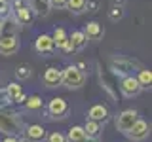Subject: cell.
Masks as SVG:
<instances>
[{
    "instance_id": "cell-7",
    "label": "cell",
    "mask_w": 152,
    "mask_h": 142,
    "mask_svg": "<svg viewBox=\"0 0 152 142\" xmlns=\"http://www.w3.org/2000/svg\"><path fill=\"white\" fill-rule=\"evenodd\" d=\"M137 117H139V112L133 110V108H127V110H124V112H120L116 116L114 125H116V129L120 131L122 135H126V133L133 127V123L137 121Z\"/></svg>"
},
{
    "instance_id": "cell-2",
    "label": "cell",
    "mask_w": 152,
    "mask_h": 142,
    "mask_svg": "<svg viewBox=\"0 0 152 142\" xmlns=\"http://www.w3.org/2000/svg\"><path fill=\"white\" fill-rule=\"evenodd\" d=\"M88 74L82 72L76 64H69L61 70V85H65L66 89H80L84 87Z\"/></svg>"
},
{
    "instance_id": "cell-20",
    "label": "cell",
    "mask_w": 152,
    "mask_h": 142,
    "mask_svg": "<svg viewBox=\"0 0 152 142\" xmlns=\"http://www.w3.org/2000/svg\"><path fill=\"white\" fill-rule=\"evenodd\" d=\"M137 82H139V85H141V89H150V85H152V72L148 68H139L137 70Z\"/></svg>"
},
{
    "instance_id": "cell-19",
    "label": "cell",
    "mask_w": 152,
    "mask_h": 142,
    "mask_svg": "<svg viewBox=\"0 0 152 142\" xmlns=\"http://www.w3.org/2000/svg\"><path fill=\"white\" fill-rule=\"evenodd\" d=\"M23 106H25L27 112H40L42 108H44V102H42V97H38V95H31V97L25 99Z\"/></svg>"
},
{
    "instance_id": "cell-4",
    "label": "cell",
    "mask_w": 152,
    "mask_h": 142,
    "mask_svg": "<svg viewBox=\"0 0 152 142\" xmlns=\"http://www.w3.org/2000/svg\"><path fill=\"white\" fill-rule=\"evenodd\" d=\"M13 21L17 25L23 27H31L34 21V13H32L31 6H28V0H13Z\"/></svg>"
},
{
    "instance_id": "cell-17",
    "label": "cell",
    "mask_w": 152,
    "mask_h": 142,
    "mask_svg": "<svg viewBox=\"0 0 152 142\" xmlns=\"http://www.w3.org/2000/svg\"><path fill=\"white\" fill-rule=\"evenodd\" d=\"M82 127H84L86 136H89V138H99V135L103 133V123L93 121V120H86Z\"/></svg>"
},
{
    "instance_id": "cell-12",
    "label": "cell",
    "mask_w": 152,
    "mask_h": 142,
    "mask_svg": "<svg viewBox=\"0 0 152 142\" xmlns=\"http://www.w3.org/2000/svg\"><path fill=\"white\" fill-rule=\"evenodd\" d=\"M42 83H44L48 89L59 87V85H61V70L55 68V66H50V68H46V72L42 74Z\"/></svg>"
},
{
    "instance_id": "cell-15",
    "label": "cell",
    "mask_w": 152,
    "mask_h": 142,
    "mask_svg": "<svg viewBox=\"0 0 152 142\" xmlns=\"http://www.w3.org/2000/svg\"><path fill=\"white\" fill-rule=\"evenodd\" d=\"M23 135H25L27 138L34 140V142H44L48 133H46V129H44V125H40V123H32V125H25Z\"/></svg>"
},
{
    "instance_id": "cell-18",
    "label": "cell",
    "mask_w": 152,
    "mask_h": 142,
    "mask_svg": "<svg viewBox=\"0 0 152 142\" xmlns=\"http://www.w3.org/2000/svg\"><path fill=\"white\" fill-rule=\"evenodd\" d=\"M51 40H53V46L55 49H63L66 40H69V34H66V30L63 27H57L53 32H51Z\"/></svg>"
},
{
    "instance_id": "cell-8",
    "label": "cell",
    "mask_w": 152,
    "mask_h": 142,
    "mask_svg": "<svg viewBox=\"0 0 152 142\" xmlns=\"http://www.w3.org/2000/svg\"><path fill=\"white\" fill-rule=\"evenodd\" d=\"M88 46V38L82 30H72L69 34V40H66V44L63 47L65 53H76V51H82L84 47Z\"/></svg>"
},
{
    "instance_id": "cell-38",
    "label": "cell",
    "mask_w": 152,
    "mask_h": 142,
    "mask_svg": "<svg viewBox=\"0 0 152 142\" xmlns=\"http://www.w3.org/2000/svg\"><path fill=\"white\" fill-rule=\"evenodd\" d=\"M2 32H4V21L0 19V34H2Z\"/></svg>"
},
{
    "instance_id": "cell-5",
    "label": "cell",
    "mask_w": 152,
    "mask_h": 142,
    "mask_svg": "<svg viewBox=\"0 0 152 142\" xmlns=\"http://www.w3.org/2000/svg\"><path fill=\"white\" fill-rule=\"evenodd\" d=\"M70 112V106L69 102L65 101L63 97H53L50 99V102H48V108H46V114L50 120H65L66 116H69Z\"/></svg>"
},
{
    "instance_id": "cell-30",
    "label": "cell",
    "mask_w": 152,
    "mask_h": 142,
    "mask_svg": "<svg viewBox=\"0 0 152 142\" xmlns=\"http://www.w3.org/2000/svg\"><path fill=\"white\" fill-rule=\"evenodd\" d=\"M8 104H10V99H8L6 91H4V89H0V110H2V108H6Z\"/></svg>"
},
{
    "instance_id": "cell-3",
    "label": "cell",
    "mask_w": 152,
    "mask_h": 142,
    "mask_svg": "<svg viewBox=\"0 0 152 142\" xmlns=\"http://www.w3.org/2000/svg\"><path fill=\"white\" fill-rule=\"evenodd\" d=\"M139 68H142V64L139 63V61H135V59H129V57L118 55V57H112L110 59V70L116 76H120V78L137 72Z\"/></svg>"
},
{
    "instance_id": "cell-1",
    "label": "cell",
    "mask_w": 152,
    "mask_h": 142,
    "mask_svg": "<svg viewBox=\"0 0 152 142\" xmlns=\"http://www.w3.org/2000/svg\"><path fill=\"white\" fill-rule=\"evenodd\" d=\"M25 131V123L15 112H8L6 108L0 110V133L10 136H19Z\"/></svg>"
},
{
    "instance_id": "cell-36",
    "label": "cell",
    "mask_w": 152,
    "mask_h": 142,
    "mask_svg": "<svg viewBox=\"0 0 152 142\" xmlns=\"http://www.w3.org/2000/svg\"><path fill=\"white\" fill-rule=\"evenodd\" d=\"M124 2H126V0H112L114 6H124Z\"/></svg>"
},
{
    "instance_id": "cell-23",
    "label": "cell",
    "mask_w": 152,
    "mask_h": 142,
    "mask_svg": "<svg viewBox=\"0 0 152 142\" xmlns=\"http://www.w3.org/2000/svg\"><path fill=\"white\" fill-rule=\"evenodd\" d=\"M4 91H6V95H8L10 102H12L13 99L17 97V95H21V93H23V89H21V85H19L17 82H12V83H8L6 87H4Z\"/></svg>"
},
{
    "instance_id": "cell-34",
    "label": "cell",
    "mask_w": 152,
    "mask_h": 142,
    "mask_svg": "<svg viewBox=\"0 0 152 142\" xmlns=\"http://www.w3.org/2000/svg\"><path fill=\"white\" fill-rule=\"evenodd\" d=\"M76 66H78V68L82 70V72H88V66H86L84 61H78V64H76Z\"/></svg>"
},
{
    "instance_id": "cell-37",
    "label": "cell",
    "mask_w": 152,
    "mask_h": 142,
    "mask_svg": "<svg viewBox=\"0 0 152 142\" xmlns=\"http://www.w3.org/2000/svg\"><path fill=\"white\" fill-rule=\"evenodd\" d=\"M19 142H34V140H31V138H27V136H23V138H19Z\"/></svg>"
},
{
    "instance_id": "cell-25",
    "label": "cell",
    "mask_w": 152,
    "mask_h": 142,
    "mask_svg": "<svg viewBox=\"0 0 152 142\" xmlns=\"http://www.w3.org/2000/svg\"><path fill=\"white\" fill-rule=\"evenodd\" d=\"M15 76H17V80H28L32 76V68L28 64H19L15 68Z\"/></svg>"
},
{
    "instance_id": "cell-29",
    "label": "cell",
    "mask_w": 152,
    "mask_h": 142,
    "mask_svg": "<svg viewBox=\"0 0 152 142\" xmlns=\"http://www.w3.org/2000/svg\"><path fill=\"white\" fill-rule=\"evenodd\" d=\"M99 9V0H86V12L95 13Z\"/></svg>"
},
{
    "instance_id": "cell-10",
    "label": "cell",
    "mask_w": 152,
    "mask_h": 142,
    "mask_svg": "<svg viewBox=\"0 0 152 142\" xmlns=\"http://www.w3.org/2000/svg\"><path fill=\"white\" fill-rule=\"evenodd\" d=\"M120 91H122L124 97L133 99V97H137L142 89H141V85H139V82H137L135 76L129 74V76H124V78L120 80Z\"/></svg>"
},
{
    "instance_id": "cell-21",
    "label": "cell",
    "mask_w": 152,
    "mask_h": 142,
    "mask_svg": "<svg viewBox=\"0 0 152 142\" xmlns=\"http://www.w3.org/2000/svg\"><path fill=\"white\" fill-rule=\"evenodd\" d=\"M65 136H66V142H82V140L86 138L84 127H80V125H72Z\"/></svg>"
},
{
    "instance_id": "cell-9",
    "label": "cell",
    "mask_w": 152,
    "mask_h": 142,
    "mask_svg": "<svg viewBox=\"0 0 152 142\" xmlns=\"http://www.w3.org/2000/svg\"><path fill=\"white\" fill-rule=\"evenodd\" d=\"M148 135H150V125L145 120H141V117H137V121L133 123V127L126 133V136L133 142H141V140L148 138Z\"/></svg>"
},
{
    "instance_id": "cell-31",
    "label": "cell",
    "mask_w": 152,
    "mask_h": 142,
    "mask_svg": "<svg viewBox=\"0 0 152 142\" xmlns=\"http://www.w3.org/2000/svg\"><path fill=\"white\" fill-rule=\"evenodd\" d=\"M51 8H57V9H65L66 6V0H50Z\"/></svg>"
},
{
    "instance_id": "cell-39",
    "label": "cell",
    "mask_w": 152,
    "mask_h": 142,
    "mask_svg": "<svg viewBox=\"0 0 152 142\" xmlns=\"http://www.w3.org/2000/svg\"><path fill=\"white\" fill-rule=\"evenodd\" d=\"M10 2H13V0H10Z\"/></svg>"
},
{
    "instance_id": "cell-26",
    "label": "cell",
    "mask_w": 152,
    "mask_h": 142,
    "mask_svg": "<svg viewBox=\"0 0 152 142\" xmlns=\"http://www.w3.org/2000/svg\"><path fill=\"white\" fill-rule=\"evenodd\" d=\"M12 15V2L10 0H0V19L6 21Z\"/></svg>"
},
{
    "instance_id": "cell-27",
    "label": "cell",
    "mask_w": 152,
    "mask_h": 142,
    "mask_svg": "<svg viewBox=\"0 0 152 142\" xmlns=\"http://www.w3.org/2000/svg\"><path fill=\"white\" fill-rule=\"evenodd\" d=\"M44 142H66V136L59 131H53V133H50V135H46Z\"/></svg>"
},
{
    "instance_id": "cell-33",
    "label": "cell",
    "mask_w": 152,
    "mask_h": 142,
    "mask_svg": "<svg viewBox=\"0 0 152 142\" xmlns=\"http://www.w3.org/2000/svg\"><path fill=\"white\" fill-rule=\"evenodd\" d=\"M2 142H19V138H17V136H10V135H6Z\"/></svg>"
},
{
    "instance_id": "cell-35",
    "label": "cell",
    "mask_w": 152,
    "mask_h": 142,
    "mask_svg": "<svg viewBox=\"0 0 152 142\" xmlns=\"http://www.w3.org/2000/svg\"><path fill=\"white\" fill-rule=\"evenodd\" d=\"M82 142H101V140H99V138H89V136H86Z\"/></svg>"
},
{
    "instance_id": "cell-28",
    "label": "cell",
    "mask_w": 152,
    "mask_h": 142,
    "mask_svg": "<svg viewBox=\"0 0 152 142\" xmlns=\"http://www.w3.org/2000/svg\"><path fill=\"white\" fill-rule=\"evenodd\" d=\"M99 82H101V87L104 89V91H107L108 95H110L112 99H116V93H114V89H112V85H110V82H108V80L104 78L103 74H99Z\"/></svg>"
},
{
    "instance_id": "cell-11",
    "label": "cell",
    "mask_w": 152,
    "mask_h": 142,
    "mask_svg": "<svg viewBox=\"0 0 152 142\" xmlns=\"http://www.w3.org/2000/svg\"><path fill=\"white\" fill-rule=\"evenodd\" d=\"M84 34L88 40H91V42H101L103 40V36H104V28L103 25L99 21H89V23H86V27H84Z\"/></svg>"
},
{
    "instance_id": "cell-14",
    "label": "cell",
    "mask_w": 152,
    "mask_h": 142,
    "mask_svg": "<svg viewBox=\"0 0 152 142\" xmlns=\"http://www.w3.org/2000/svg\"><path fill=\"white\" fill-rule=\"evenodd\" d=\"M34 49L42 55H50L55 51V46H53V40H51V34H40L34 42Z\"/></svg>"
},
{
    "instance_id": "cell-32",
    "label": "cell",
    "mask_w": 152,
    "mask_h": 142,
    "mask_svg": "<svg viewBox=\"0 0 152 142\" xmlns=\"http://www.w3.org/2000/svg\"><path fill=\"white\" fill-rule=\"evenodd\" d=\"M25 99H27V95L25 93H21V95H17V97L15 99H13V104H21V106H23V102H25Z\"/></svg>"
},
{
    "instance_id": "cell-13",
    "label": "cell",
    "mask_w": 152,
    "mask_h": 142,
    "mask_svg": "<svg viewBox=\"0 0 152 142\" xmlns=\"http://www.w3.org/2000/svg\"><path fill=\"white\" fill-rule=\"evenodd\" d=\"M88 120H93V121H99V123H107L110 120V114H108V108L104 104H93L91 108L88 110Z\"/></svg>"
},
{
    "instance_id": "cell-16",
    "label": "cell",
    "mask_w": 152,
    "mask_h": 142,
    "mask_svg": "<svg viewBox=\"0 0 152 142\" xmlns=\"http://www.w3.org/2000/svg\"><path fill=\"white\" fill-rule=\"evenodd\" d=\"M28 6H31L32 13L38 17H48L51 12V4L50 0H28Z\"/></svg>"
},
{
    "instance_id": "cell-22",
    "label": "cell",
    "mask_w": 152,
    "mask_h": 142,
    "mask_svg": "<svg viewBox=\"0 0 152 142\" xmlns=\"http://www.w3.org/2000/svg\"><path fill=\"white\" fill-rule=\"evenodd\" d=\"M66 9L74 15H80V13L86 12V0H66Z\"/></svg>"
},
{
    "instance_id": "cell-24",
    "label": "cell",
    "mask_w": 152,
    "mask_h": 142,
    "mask_svg": "<svg viewBox=\"0 0 152 142\" xmlns=\"http://www.w3.org/2000/svg\"><path fill=\"white\" fill-rule=\"evenodd\" d=\"M124 15H126V12H124V6H114V4H112V8L108 9V19H110L112 23L122 21Z\"/></svg>"
},
{
    "instance_id": "cell-6",
    "label": "cell",
    "mask_w": 152,
    "mask_h": 142,
    "mask_svg": "<svg viewBox=\"0 0 152 142\" xmlns=\"http://www.w3.org/2000/svg\"><path fill=\"white\" fill-rule=\"evenodd\" d=\"M19 47H21V44H19V36L15 32H8V34L2 32L0 34V55L12 57L19 51Z\"/></svg>"
}]
</instances>
